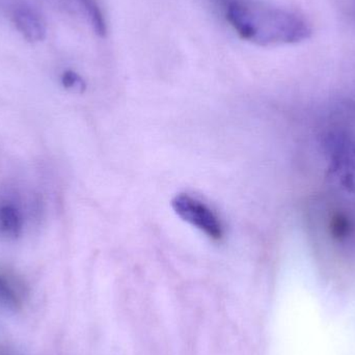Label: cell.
Here are the masks:
<instances>
[{"mask_svg":"<svg viewBox=\"0 0 355 355\" xmlns=\"http://www.w3.org/2000/svg\"><path fill=\"white\" fill-rule=\"evenodd\" d=\"M227 19L242 39L259 46L297 44L312 33L310 25L300 15L261 2L232 1Z\"/></svg>","mask_w":355,"mask_h":355,"instance_id":"6da1fadb","label":"cell"},{"mask_svg":"<svg viewBox=\"0 0 355 355\" xmlns=\"http://www.w3.org/2000/svg\"><path fill=\"white\" fill-rule=\"evenodd\" d=\"M172 207L180 218L202 232L207 238L220 242L225 238V227L218 215L202 200L188 193L173 198Z\"/></svg>","mask_w":355,"mask_h":355,"instance_id":"7a4b0ae2","label":"cell"},{"mask_svg":"<svg viewBox=\"0 0 355 355\" xmlns=\"http://www.w3.org/2000/svg\"><path fill=\"white\" fill-rule=\"evenodd\" d=\"M16 28L25 40L31 43H37L46 37L45 22L42 17L31 6H19L12 14Z\"/></svg>","mask_w":355,"mask_h":355,"instance_id":"3957f363","label":"cell"},{"mask_svg":"<svg viewBox=\"0 0 355 355\" xmlns=\"http://www.w3.org/2000/svg\"><path fill=\"white\" fill-rule=\"evenodd\" d=\"M23 232V217L15 205L6 202L0 205V236L15 240Z\"/></svg>","mask_w":355,"mask_h":355,"instance_id":"277c9868","label":"cell"},{"mask_svg":"<svg viewBox=\"0 0 355 355\" xmlns=\"http://www.w3.org/2000/svg\"><path fill=\"white\" fill-rule=\"evenodd\" d=\"M0 304L8 310L17 311L22 306V295L12 277L0 271Z\"/></svg>","mask_w":355,"mask_h":355,"instance_id":"5b68a950","label":"cell"},{"mask_svg":"<svg viewBox=\"0 0 355 355\" xmlns=\"http://www.w3.org/2000/svg\"><path fill=\"white\" fill-rule=\"evenodd\" d=\"M79 2L87 12L94 31L99 37H105L107 35V25H106L103 12H102L97 0H79Z\"/></svg>","mask_w":355,"mask_h":355,"instance_id":"8992f818","label":"cell"},{"mask_svg":"<svg viewBox=\"0 0 355 355\" xmlns=\"http://www.w3.org/2000/svg\"><path fill=\"white\" fill-rule=\"evenodd\" d=\"M62 85H64V89L77 92V93H83L87 87L81 76L71 70L66 71L62 75Z\"/></svg>","mask_w":355,"mask_h":355,"instance_id":"52a82bcc","label":"cell"}]
</instances>
